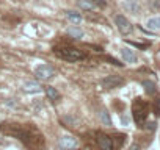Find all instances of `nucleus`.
I'll return each mask as SVG.
<instances>
[{"label":"nucleus","mask_w":160,"mask_h":150,"mask_svg":"<svg viewBox=\"0 0 160 150\" xmlns=\"http://www.w3.org/2000/svg\"><path fill=\"white\" fill-rule=\"evenodd\" d=\"M2 130L7 134L22 141L28 147H39L44 144V138H42L41 131L32 124H14V122L5 124V125H2Z\"/></svg>","instance_id":"1"},{"label":"nucleus","mask_w":160,"mask_h":150,"mask_svg":"<svg viewBox=\"0 0 160 150\" xmlns=\"http://www.w3.org/2000/svg\"><path fill=\"white\" fill-rule=\"evenodd\" d=\"M53 53H55L60 59H64V61H69V63L82 61V59L87 58V55L80 50V49L72 47V45H66V44L55 45V47H53Z\"/></svg>","instance_id":"2"},{"label":"nucleus","mask_w":160,"mask_h":150,"mask_svg":"<svg viewBox=\"0 0 160 150\" xmlns=\"http://www.w3.org/2000/svg\"><path fill=\"white\" fill-rule=\"evenodd\" d=\"M132 116H133V120L138 125L144 124V120L149 116V105H148V102H144L141 97H137L133 100V103H132Z\"/></svg>","instance_id":"3"},{"label":"nucleus","mask_w":160,"mask_h":150,"mask_svg":"<svg viewBox=\"0 0 160 150\" xmlns=\"http://www.w3.org/2000/svg\"><path fill=\"white\" fill-rule=\"evenodd\" d=\"M115 25H116V28L119 30L121 35H130L132 30H133L130 21L126 16H122V14H116L115 16Z\"/></svg>","instance_id":"4"},{"label":"nucleus","mask_w":160,"mask_h":150,"mask_svg":"<svg viewBox=\"0 0 160 150\" xmlns=\"http://www.w3.org/2000/svg\"><path fill=\"white\" fill-rule=\"evenodd\" d=\"M96 142L99 145L101 150H113V138H110L108 134L102 133V131H98L96 133Z\"/></svg>","instance_id":"5"},{"label":"nucleus","mask_w":160,"mask_h":150,"mask_svg":"<svg viewBox=\"0 0 160 150\" xmlns=\"http://www.w3.org/2000/svg\"><path fill=\"white\" fill-rule=\"evenodd\" d=\"M53 73H55V70L49 64H39L35 69V75H36V78H39V80H49V78L53 77Z\"/></svg>","instance_id":"6"},{"label":"nucleus","mask_w":160,"mask_h":150,"mask_svg":"<svg viewBox=\"0 0 160 150\" xmlns=\"http://www.w3.org/2000/svg\"><path fill=\"white\" fill-rule=\"evenodd\" d=\"M122 83H124V80L121 77H118V75H108V77H105L101 82V86L104 89H115V88H119Z\"/></svg>","instance_id":"7"},{"label":"nucleus","mask_w":160,"mask_h":150,"mask_svg":"<svg viewBox=\"0 0 160 150\" xmlns=\"http://www.w3.org/2000/svg\"><path fill=\"white\" fill-rule=\"evenodd\" d=\"M75 145H77V139L71 134L61 136L60 141H58V147L61 150H72V148H75Z\"/></svg>","instance_id":"8"},{"label":"nucleus","mask_w":160,"mask_h":150,"mask_svg":"<svg viewBox=\"0 0 160 150\" xmlns=\"http://www.w3.org/2000/svg\"><path fill=\"white\" fill-rule=\"evenodd\" d=\"M122 7L126 11L132 13V14H138L140 13V3L138 0H122Z\"/></svg>","instance_id":"9"},{"label":"nucleus","mask_w":160,"mask_h":150,"mask_svg":"<svg viewBox=\"0 0 160 150\" xmlns=\"http://www.w3.org/2000/svg\"><path fill=\"white\" fill-rule=\"evenodd\" d=\"M121 56H122V59H124L126 63H130V64L137 63V55H135V52H133L132 49H129V47H122V49H121Z\"/></svg>","instance_id":"10"},{"label":"nucleus","mask_w":160,"mask_h":150,"mask_svg":"<svg viewBox=\"0 0 160 150\" xmlns=\"http://www.w3.org/2000/svg\"><path fill=\"white\" fill-rule=\"evenodd\" d=\"M44 92H46V96L49 97V100H52V102H58V100L61 99L60 92H58L53 86H44Z\"/></svg>","instance_id":"11"},{"label":"nucleus","mask_w":160,"mask_h":150,"mask_svg":"<svg viewBox=\"0 0 160 150\" xmlns=\"http://www.w3.org/2000/svg\"><path fill=\"white\" fill-rule=\"evenodd\" d=\"M68 35H69L71 38H74V39H82V38L85 36L83 30H82V28H78L77 25H74V27L68 28Z\"/></svg>","instance_id":"12"},{"label":"nucleus","mask_w":160,"mask_h":150,"mask_svg":"<svg viewBox=\"0 0 160 150\" xmlns=\"http://www.w3.org/2000/svg\"><path fill=\"white\" fill-rule=\"evenodd\" d=\"M22 88H24V91H27V92H39V91H41V86H39L36 82H25V83L22 85Z\"/></svg>","instance_id":"13"},{"label":"nucleus","mask_w":160,"mask_h":150,"mask_svg":"<svg viewBox=\"0 0 160 150\" xmlns=\"http://www.w3.org/2000/svg\"><path fill=\"white\" fill-rule=\"evenodd\" d=\"M141 85H143L144 91H146L149 96L155 94V91H157V86H155V83H154V82H151V80H143V82H141Z\"/></svg>","instance_id":"14"},{"label":"nucleus","mask_w":160,"mask_h":150,"mask_svg":"<svg viewBox=\"0 0 160 150\" xmlns=\"http://www.w3.org/2000/svg\"><path fill=\"white\" fill-rule=\"evenodd\" d=\"M66 17L69 22H72L74 25H78L80 22H82V16H80L78 13H74V11H66Z\"/></svg>","instance_id":"15"},{"label":"nucleus","mask_w":160,"mask_h":150,"mask_svg":"<svg viewBox=\"0 0 160 150\" xmlns=\"http://www.w3.org/2000/svg\"><path fill=\"white\" fill-rule=\"evenodd\" d=\"M148 28L149 30H160V16H157V17H152V19H149L148 21Z\"/></svg>","instance_id":"16"},{"label":"nucleus","mask_w":160,"mask_h":150,"mask_svg":"<svg viewBox=\"0 0 160 150\" xmlns=\"http://www.w3.org/2000/svg\"><path fill=\"white\" fill-rule=\"evenodd\" d=\"M99 117H101V122H102L104 125L112 127V117H110V114H108L107 110H102V111L99 113Z\"/></svg>","instance_id":"17"},{"label":"nucleus","mask_w":160,"mask_h":150,"mask_svg":"<svg viewBox=\"0 0 160 150\" xmlns=\"http://www.w3.org/2000/svg\"><path fill=\"white\" fill-rule=\"evenodd\" d=\"M78 7L82 10H87V11H91V10H96V7L90 2V0H78Z\"/></svg>","instance_id":"18"},{"label":"nucleus","mask_w":160,"mask_h":150,"mask_svg":"<svg viewBox=\"0 0 160 150\" xmlns=\"http://www.w3.org/2000/svg\"><path fill=\"white\" fill-rule=\"evenodd\" d=\"M90 2H91L96 8H101V10L105 8V2H104V0H90Z\"/></svg>","instance_id":"19"}]
</instances>
